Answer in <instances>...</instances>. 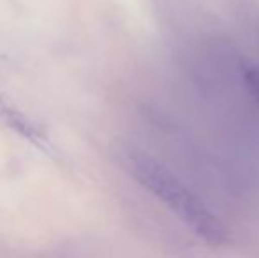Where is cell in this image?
<instances>
[{"label": "cell", "mask_w": 259, "mask_h": 258, "mask_svg": "<svg viewBox=\"0 0 259 258\" xmlns=\"http://www.w3.org/2000/svg\"><path fill=\"white\" fill-rule=\"evenodd\" d=\"M116 156L127 172L145 190L177 214L203 241L211 246H222L228 242L229 232L226 225L167 166L133 145H122Z\"/></svg>", "instance_id": "cell-1"}, {"label": "cell", "mask_w": 259, "mask_h": 258, "mask_svg": "<svg viewBox=\"0 0 259 258\" xmlns=\"http://www.w3.org/2000/svg\"><path fill=\"white\" fill-rule=\"evenodd\" d=\"M0 121L37 149L48 152L50 156H52V152L55 154V147H52L50 138L45 134V131L39 128L30 117H27L23 112L18 110L13 103H9L4 96H0Z\"/></svg>", "instance_id": "cell-2"}, {"label": "cell", "mask_w": 259, "mask_h": 258, "mask_svg": "<svg viewBox=\"0 0 259 258\" xmlns=\"http://www.w3.org/2000/svg\"><path fill=\"white\" fill-rule=\"evenodd\" d=\"M243 80H245L247 89L254 96V99L259 104V67H245L243 71Z\"/></svg>", "instance_id": "cell-3"}]
</instances>
